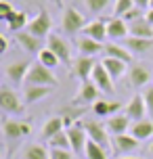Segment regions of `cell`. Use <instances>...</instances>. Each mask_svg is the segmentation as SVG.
<instances>
[{
  "mask_svg": "<svg viewBox=\"0 0 153 159\" xmlns=\"http://www.w3.org/2000/svg\"><path fill=\"white\" fill-rule=\"evenodd\" d=\"M59 84L57 75L53 73V69L44 67L40 63H32L30 67V73L25 78V86H46V88H53Z\"/></svg>",
  "mask_w": 153,
  "mask_h": 159,
  "instance_id": "cell-1",
  "label": "cell"
},
{
  "mask_svg": "<svg viewBox=\"0 0 153 159\" xmlns=\"http://www.w3.org/2000/svg\"><path fill=\"white\" fill-rule=\"evenodd\" d=\"M82 128L86 130V134H88V140H92V143L101 144L103 149L111 147V134L107 132L105 124H101V121H97V119H84V121H82Z\"/></svg>",
  "mask_w": 153,
  "mask_h": 159,
  "instance_id": "cell-2",
  "label": "cell"
},
{
  "mask_svg": "<svg viewBox=\"0 0 153 159\" xmlns=\"http://www.w3.org/2000/svg\"><path fill=\"white\" fill-rule=\"evenodd\" d=\"M86 15L80 13L76 7H69L63 11V19H61V27H63V32L67 34H78V32H84V27H86Z\"/></svg>",
  "mask_w": 153,
  "mask_h": 159,
  "instance_id": "cell-3",
  "label": "cell"
},
{
  "mask_svg": "<svg viewBox=\"0 0 153 159\" xmlns=\"http://www.w3.org/2000/svg\"><path fill=\"white\" fill-rule=\"evenodd\" d=\"M0 109L4 115H17L23 113V101L19 98L15 90H11L8 86L0 88Z\"/></svg>",
  "mask_w": 153,
  "mask_h": 159,
  "instance_id": "cell-4",
  "label": "cell"
},
{
  "mask_svg": "<svg viewBox=\"0 0 153 159\" xmlns=\"http://www.w3.org/2000/svg\"><path fill=\"white\" fill-rule=\"evenodd\" d=\"M50 27H53V19H50V15L44 11V8H42L40 13H38V15L30 21L27 32L32 34V36H36V38H49Z\"/></svg>",
  "mask_w": 153,
  "mask_h": 159,
  "instance_id": "cell-5",
  "label": "cell"
},
{
  "mask_svg": "<svg viewBox=\"0 0 153 159\" xmlns=\"http://www.w3.org/2000/svg\"><path fill=\"white\" fill-rule=\"evenodd\" d=\"M46 48H50L53 52L57 55V59L61 61V63H69L72 61V48L67 44V40H63L61 36H57V34H50L49 40H46Z\"/></svg>",
  "mask_w": 153,
  "mask_h": 159,
  "instance_id": "cell-6",
  "label": "cell"
},
{
  "mask_svg": "<svg viewBox=\"0 0 153 159\" xmlns=\"http://www.w3.org/2000/svg\"><path fill=\"white\" fill-rule=\"evenodd\" d=\"M138 140L130 134H120V136H111V149L115 151V155H132L138 149Z\"/></svg>",
  "mask_w": 153,
  "mask_h": 159,
  "instance_id": "cell-7",
  "label": "cell"
},
{
  "mask_svg": "<svg viewBox=\"0 0 153 159\" xmlns=\"http://www.w3.org/2000/svg\"><path fill=\"white\" fill-rule=\"evenodd\" d=\"M99 96H101V90H99L92 82H82L78 92L73 96V105H88V103H97Z\"/></svg>",
  "mask_w": 153,
  "mask_h": 159,
  "instance_id": "cell-8",
  "label": "cell"
},
{
  "mask_svg": "<svg viewBox=\"0 0 153 159\" xmlns=\"http://www.w3.org/2000/svg\"><path fill=\"white\" fill-rule=\"evenodd\" d=\"M149 82H151V73H149V69H147L145 65H141V63L130 65V69H128V84L130 86L147 88Z\"/></svg>",
  "mask_w": 153,
  "mask_h": 159,
  "instance_id": "cell-9",
  "label": "cell"
},
{
  "mask_svg": "<svg viewBox=\"0 0 153 159\" xmlns=\"http://www.w3.org/2000/svg\"><path fill=\"white\" fill-rule=\"evenodd\" d=\"M95 67H97V63H95L92 57H82L80 55L73 61V73H76V78L80 80V82H90Z\"/></svg>",
  "mask_w": 153,
  "mask_h": 159,
  "instance_id": "cell-10",
  "label": "cell"
},
{
  "mask_svg": "<svg viewBox=\"0 0 153 159\" xmlns=\"http://www.w3.org/2000/svg\"><path fill=\"white\" fill-rule=\"evenodd\" d=\"M145 113H147V105H145L143 94H134L128 103H126V107H124V115L130 117L132 121H141V119H145Z\"/></svg>",
  "mask_w": 153,
  "mask_h": 159,
  "instance_id": "cell-11",
  "label": "cell"
},
{
  "mask_svg": "<svg viewBox=\"0 0 153 159\" xmlns=\"http://www.w3.org/2000/svg\"><path fill=\"white\" fill-rule=\"evenodd\" d=\"M32 132V126L27 121H17V119H4L2 121V134L7 136L8 140H15L19 136H25Z\"/></svg>",
  "mask_w": 153,
  "mask_h": 159,
  "instance_id": "cell-12",
  "label": "cell"
},
{
  "mask_svg": "<svg viewBox=\"0 0 153 159\" xmlns=\"http://www.w3.org/2000/svg\"><path fill=\"white\" fill-rule=\"evenodd\" d=\"M90 82H92V84H95L101 92H105V94H113V90H115L111 75L107 73V69H105L101 63H97V67H95V71H92V80H90Z\"/></svg>",
  "mask_w": 153,
  "mask_h": 159,
  "instance_id": "cell-13",
  "label": "cell"
},
{
  "mask_svg": "<svg viewBox=\"0 0 153 159\" xmlns=\"http://www.w3.org/2000/svg\"><path fill=\"white\" fill-rule=\"evenodd\" d=\"M30 67H32L30 61H15V63H8L7 67H4V73H7V78L11 80L13 84H21V82H25V78H27Z\"/></svg>",
  "mask_w": 153,
  "mask_h": 159,
  "instance_id": "cell-14",
  "label": "cell"
},
{
  "mask_svg": "<svg viewBox=\"0 0 153 159\" xmlns=\"http://www.w3.org/2000/svg\"><path fill=\"white\" fill-rule=\"evenodd\" d=\"M69 143H72V151L73 153H86V144H88V134L82 128V124H76L73 128L67 130Z\"/></svg>",
  "mask_w": 153,
  "mask_h": 159,
  "instance_id": "cell-15",
  "label": "cell"
},
{
  "mask_svg": "<svg viewBox=\"0 0 153 159\" xmlns=\"http://www.w3.org/2000/svg\"><path fill=\"white\" fill-rule=\"evenodd\" d=\"M130 126H132V119L126 115H111L105 121V128L111 136H120V134H128Z\"/></svg>",
  "mask_w": 153,
  "mask_h": 159,
  "instance_id": "cell-16",
  "label": "cell"
},
{
  "mask_svg": "<svg viewBox=\"0 0 153 159\" xmlns=\"http://www.w3.org/2000/svg\"><path fill=\"white\" fill-rule=\"evenodd\" d=\"M128 23L120 19V17H111V19H107V36L111 40H126L128 38Z\"/></svg>",
  "mask_w": 153,
  "mask_h": 159,
  "instance_id": "cell-17",
  "label": "cell"
},
{
  "mask_svg": "<svg viewBox=\"0 0 153 159\" xmlns=\"http://www.w3.org/2000/svg\"><path fill=\"white\" fill-rule=\"evenodd\" d=\"M130 136H134L138 143L143 140H149L153 136V121L151 119H141V121H132V126L128 130Z\"/></svg>",
  "mask_w": 153,
  "mask_h": 159,
  "instance_id": "cell-18",
  "label": "cell"
},
{
  "mask_svg": "<svg viewBox=\"0 0 153 159\" xmlns=\"http://www.w3.org/2000/svg\"><path fill=\"white\" fill-rule=\"evenodd\" d=\"M76 44H78V50L82 52V57H95L99 52H105V44L88 38V36H80Z\"/></svg>",
  "mask_w": 153,
  "mask_h": 159,
  "instance_id": "cell-19",
  "label": "cell"
},
{
  "mask_svg": "<svg viewBox=\"0 0 153 159\" xmlns=\"http://www.w3.org/2000/svg\"><path fill=\"white\" fill-rule=\"evenodd\" d=\"M84 36H88V38H92V40H97V42L103 44L105 40L109 38V36H107V21H101V19L90 21V23L84 27Z\"/></svg>",
  "mask_w": 153,
  "mask_h": 159,
  "instance_id": "cell-20",
  "label": "cell"
},
{
  "mask_svg": "<svg viewBox=\"0 0 153 159\" xmlns=\"http://www.w3.org/2000/svg\"><path fill=\"white\" fill-rule=\"evenodd\" d=\"M17 42L21 44V48H23L25 52H40L42 50V44H40V38H36V36H32L30 32H19L15 34Z\"/></svg>",
  "mask_w": 153,
  "mask_h": 159,
  "instance_id": "cell-21",
  "label": "cell"
},
{
  "mask_svg": "<svg viewBox=\"0 0 153 159\" xmlns=\"http://www.w3.org/2000/svg\"><path fill=\"white\" fill-rule=\"evenodd\" d=\"M101 65H103L105 69H107V73L111 75V80L115 82V80H120L124 73H126V67H128V63H124V61H118V59H111V57H105L103 61H101Z\"/></svg>",
  "mask_w": 153,
  "mask_h": 159,
  "instance_id": "cell-22",
  "label": "cell"
},
{
  "mask_svg": "<svg viewBox=\"0 0 153 159\" xmlns=\"http://www.w3.org/2000/svg\"><path fill=\"white\" fill-rule=\"evenodd\" d=\"M128 30H130V36H132V38L153 40V25L147 23L145 17H143V19H138V21H134V23H130Z\"/></svg>",
  "mask_w": 153,
  "mask_h": 159,
  "instance_id": "cell-23",
  "label": "cell"
},
{
  "mask_svg": "<svg viewBox=\"0 0 153 159\" xmlns=\"http://www.w3.org/2000/svg\"><path fill=\"white\" fill-rule=\"evenodd\" d=\"M105 57H111V59H118V61H124V63H130L132 61V52L126 46H120L118 42L105 44Z\"/></svg>",
  "mask_w": 153,
  "mask_h": 159,
  "instance_id": "cell-24",
  "label": "cell"
},
{
  "mask_svg": "<svg viewBox=\"0 0 153 159\" xmlns=\"http://www.w3.org/2000/svg\"><path fill=\"white\" fill-rule=\"evenodd\" d=\"M8 30L13 34H19V32H23V30H27V25H30V19H27V13L25 11H15L13 15L8 17Z\"/></svg>",
  "mask_w": 153,
  "mask_h": 159,
  "instance_id": "cell-25",
  "label": "cell"
},
{
  "mask_svg": "<svg viewBox=\"0 0 153 159\" xmlns=\"http://www.w3.org/2000/svg\"><path fill=\"white\" fill-rule=\"evenodd\" d=\"M63 117H50L44 121V126H42V138L44 140H50L53 136H57L59 132H63Z\"/></svg>",
  "mask_w": 153,
  "mask_h": 159,
  "instance_id": "cell-26",
  "label": "cell"
},
{
  "mask_svg": "<svg viewBox=\"0 0 153 159\" xmlns=\"http://www.w3.org/2000/svg\"><path fill=\"white\" fill-rule=\"evenodd\" d=\"M126 48L130 52H137V55H145L153 48V40H145V38H126Z\"/></svg>",
  "mask_w": 153,
  "mask_h": 159,
  "instance_id": "cell-27",
  "label": "cell"
},
{
  "mask_svg": "<svg viewBox=\"0 0 153 159\" xmlns=\"http://www.w3.org/2000/svg\"><path fill=\"white\" fill-rule=\"evenodd\" d=\"M21 159H50V151H46L42 144H25L21 151Z\"/></svg>",
  "mask_w": 153,
  "mask_h": 159,
  "instance_id": "cell-28",
  "label": "cell"
},
{
  "mask_svg": "<svg viewBox=\"0 0 153 159\" xmlns=\"http://www.w3.org/2000/svg\"><path fill=\"white\" fill-rule=\"evenodd\" d=\"M50 94V88L46 86H25V103H38Z\"/></svg>",
  "mask_w": 153,
  "mask_h": 159,
  "instance_id": "cell-29",
  "label": "cell"
},
{
  "mask_svg": "<svg viewBox=\"0 0 153 159\" xmlns=\"http://www.w3.org/2000/svg\"><path fill=\"white\" fill-rule=\"evenodd\" d=\"M38 63L44 65V67H49V69H55V67H59V59H57V55L50 50V48H42L40 52H38Z\"/></svg>",
  "mask_w": 153,
  "mask_h": 159,
  "instance_id": "cell-30",
  "label": "cell"
},
{
  "mask_svg": "<svg viewBox=\"0 0 153 159\" xmlns=\"http://www.w3.org/2000/svg\"><path fill=\"white\" fill-rule=\"evenodd\" d=\"M50 149H63V151H69L72 149V143H69V136H67V132H59L57 136H53L49 140Z\"/></svg>",
  "mask_w": 153,
  "mask_h": 159,
  "instance_id": "cell-31",
  "label": "cell"
},
{
  "mask_svg": "<svg viewBox=\"0 0 153 159\" xmlns=\"http://www.w3.org/2000/svg\"><path fill=\"white\" fill-rule=\"evenodd\" d=\"M134 8V0H115L113 2V15L115 17H124L126 13H130Z\"/></svg>",
  "mask_w": 153,
  "mask_h": 159,
  "instance_id": "cell-32",
  "label": "cell"
},
{
  "mask_svg": "<svg viewBox=\"0 0 153 159\" xmlns=\"http://www.w3.org/2000/svg\"><path fill=\"white\" fill-rule=\"evenodd\" d=\"M86 157L88 159H107V151L101 144L88 140V144H86Z\"/></svg>",
  "mask_w": 153,
  "mask_h": 159,
  "instance_id": "cell-33",
  "label": "cell"
},
{
  "mask_svg": "<svg viewBox=\"0 0 153 159\" xmlns=\"http://www.w3.org/2000/svg\"><path fill=\"white\" fill-rule=\"evenodd\" d=\"M92 111L97 117H111V101H97L92 105Z\"/></svg>",
  "mask_w": 153,
  "mask_h": 159,
  "instance_id": "cell-34",
  "label": "cell"
},
{
  "mask_svg": "<svg viewBox=\"0 0 153 159\" xmlns=\"http://www.w3.org/2000/svg\"><path fill=\"white\" fill-rule=\"evenodd\" d=\"M109 2L111 0H84V4L90 13H103L105 8L109 7Z\"/></svg>",
  "mask_w": 153,
  "mask_h": 159,
  "instance_id": "cell-35",
  "label": "cell"
},
{
  "mask_svg": "<svg viewBox=\"0 0 153 159\" xmlns=\"http://www.w3.org/2000/svg\"><path fill=\"white\" fill-rule=\"evenodd\" d=\"M143 98H145V105H147V113L153 117V84H149L147 88H143Z\"/></svg>",
  "mask_w": 153,
  "mask_h": 159,
  "instance_id": "cell-36",
  "label": "cell"
},
{
  "mask_svg": "<svg viewBox=\"0 0 153 159\" xmlns=\"http://www.w3.org/2000/svg\"><path fill=\"white\" fill-rule=\"evenodd\" d=\"M13 13H15V11H13V7H11V2H8V0H2V2H0V19L7 23L8 17L13 15Z\"/></svg>",
  "mask_w": 153,
  "mask_h": 159,
  "instance_id": "cell-37",
  "label": "cell"
},
{
  "mask_svg": "<svg viewBox=\"0 0 153 159\" xmlns=\"http://www.w3.org/2000/svg\"><path fill=\"white\" fill-rule=\"evenodd\" d=\"M143 17H145V15H143V11L134 7L132 11H130V13H126V15L122 17V19H124V21H126V23L130 25V23H134V21H138V19H143Z\"/></svg>",
  "mask_w": 153,
  "mask_h": 159,
  "instance_id": "cell-38",
  "label": "cell"
},
{
  "mask_svg": "<svg viewBox=\"0 0 153 159\" xmlns=\"http://www.w3.org/2000/svg\"><path fill=\"white\" fill-rule=\"evenodd\" d=\"M50 159H72V151H63V149H50Z\"/></svg>",
  "mask_w": 153,
  "mask_h": 159,
  "instance_id": "cell-39",
  "label": "cell"
},
{
  "mask_svg": "<svg viewBox=\"0 0 153 159\" xmlns=\"http://www.w3.org/2000/svg\"><path fill=\"white\" fill-rule=\"evenodd\" d=\"M149 4H151V0H134V7L141 8V11L143 8H149Z\"/></svg>",
  "mask_w": 153,
  "mask_h": 159,
  "instance_id": "cell-40",
  "label": "cell"
},
{
  "mask_svg": "<svg viewBox=\"0 0 153 159\" xmlns=\"http://www.w3.org/2000/svg\"><path fill=\"white\" fill-rule=\"evenodd\" d=\"M7 48H8V38L0 36V52H7Z\"/></svg>",
  "mask_w": 153,
  "mask_h": 159,
  "instance_id": "cell-41",
  "label": "cell"
},
{
  "mask_svg": "<svg viewBox=\"0 0 153 159\" xmlns=\"http://www.w3.org/2000/svg\"><path fill=\"white\" fill-rule=\"evenodd\" d=\"M63 126H65V130H69V128H73L76 124H73V117H69V115H65L63 117Z\"/></svg>",
  "mask_w": 153,
  "mask_h": 159,
  "instance_id": "cell-42",
  "label": "cell"
},
{
  "mask_svg": "<svg viewBox=\"0 0 153 159\" xmlns=\"http://www.w3.org/2000/svg\"><path fill=\"white\" fill-rule=\"evenodd\" d=\"M145 21L153 25V8H147V13H145Z\"/></svg>",
  "mask_w": 153,
  "mask_h": 159,
  "instance_id": "cell-43",
  "label": "cell"
},
{
  "mask_svg": "<svg viewBox=\"0 0 153 159\" xmlns=\"http://www.w3.org/2000/svg\"><path fill=\"white\" fill-rule=\"evenodd\" d=\"M120 159H141V157H134V155H124V157H120Z\"/></svg>",
  "mask_w": 153,
  "mask_h": 159,
  "instance_id": "cell-44",
  "label": "cell"
},
{
  "mask_svg": "<svg viewBox=\"0 0 153 159\" xmlns=\"http://www.w3.org/2000/svg\"><path fill=\"white\" fill-rule=\"evenodd\" d=\"M147 153H149V155H151V157H153V143L149 144V149H147Z\"/></svg>",
  "mask_w": 153,
  "mask_h": 159,
  "instance_id": "cell-45",
  "label": "cell"
},
{
  "mask_svg": "<svg viewBox=\"0 0 153 159\" xmlns=\"http://www.w3.org/2000/svg\"><path fill=\"white\" fill-rule=\"evenodd\" d=\"M53 2H55L57 7H63V0H53Z\"/></svg>",
  "mask_w": 153,
  "mask_h": 159,
  "instance_id": "cell-46",
  "label": "cell"
},
{
  "mask_svg": "<svg viewBox=\"0 0 153 159\" xmlns=\"http://www.w3.org/2000/svg\"><path fill=\"white\" fill-rule=\"evenodd\" d=\"M149 8H153V0H151V4H149Z\"/></svg>",
  "mask_w": 153,
  "mask_h": 159,
  "instance_id": "cell-47",
  "label": "cell"
}]
</instances>
